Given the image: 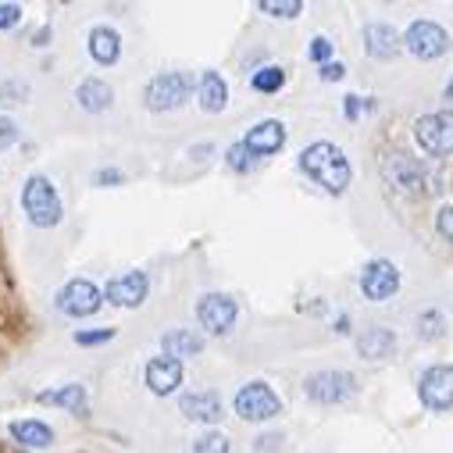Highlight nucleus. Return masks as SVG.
Masks as SVG:
<instances>
[{"label":"nucleus","mask_w":453,"mask_h":453,"mask_svg":"<svg viewBox=\"0 0 453 453\" xmlns=\"http://www.w3.org/2000/svg\"><path fill=\"white\" fill-rule=\"evenodd\" d=\"M300 172H303L307 179H314V182H318L325 193H332V196L347 193V186H350V179H354V168H350L347 154L339 150L335 143H328V140H318V143L303 147V154H300Z\"/></svg>","instance_id":"1"},{"label":"nucleus","mask_w":453,"mask_h":453,"mask_svg":"<svg viewBox=\"0 0 453 453\" xmlns=\"http://www.w3.org/2000/svg\"><path fill=\"white\" fill-rule=\"evenodd\" d=\"M22 211H26V218L36 225V229H54V225H61L65 203L58 196V186L47 175L33 172L26 179V186H22Z\"/></svg>","instance_id":"2"},{"label":"nucleus","mask_w":453,"mask_h":453,"mask_svg":"<svg viewBox=\"0 0 453 453\" xmlns=\"http://www.w3.org/2000/svg\"><path fill=\"white\" fill-rule=\"evenodd\" d=\"M382 172H386L389 186H396L407 196H425V193H435L439 189V175L425 161H418L411 154H389L382 161Z\"/></svg>","instance_id":"3"},{"label":"nucleus","mask_w":453,"mask_h":453,"mask_svg":"<svg viewBox=\"0 0 453 453\" xmlns=\"http://www.w3.org/2000/svg\"><path fill=\"white\" fill-rule=\"evenodd\" d=\"M193 79L186 72H161L143 86V107L147 111H175L189 100Z\"/></svg>","instance_id":"4"},{"label":"nucleus","mask_w":453,"mask_h":453,"mask_svg":"<svg viewBox=\"0 0 453 453\" xmlns=\"http://www.w3.org/2000/svg\"><path fill=\"white\" fill-rule=\"evenodd\" d=\"M303 393H307L311 403L332 407V403H343V400H350V396L357 393V379H354L350 372H335V368L311 372V375L303 379Z\"/></svg>","instance_id":"5"},{"label":"nucleus","mask_w":453,"mask_h":453,"mask_svg":"<svg viewBox=\"0 0 453 453\" xmlns=\"http://www.w3.org/2000/svg\"><path fill=\"white\" fill-rule=\"evenodd\" d=\"M233 411H236L243 421H272V418L282 414V400H279V393H275L268 382L254 379V382L240 386V393H236V400H233Z\"/></svg>","instance_id":"6"},{"label":"nucleus","mask_w":453,"mask_h":453,"mask_svg":"<svg viewBox=\"0 0 453 453\" xmlns=\"http://www.w3.org/2000/svg\"><path fill=\"white\" fill-rule=\"evenodd\" d=\"M193 311H196V321L207 335H229L236 318H240V303L229 293H203Z\"/></svg>","instance_id":"7"},{"label":"nucleus","mask_w":453,"mask_h":453,"mask_svg":"<svg viewBox=\"0 0 453 453\" xmlns=\"http://www.w3.org/2000/svg\"><path fill=\"white\" fill-rule=\"evenodd\" d=\"M414 140L425 154L432 157H449L453 154V111H432L414 122Z\"/></svg>","instance_id":"8"},{"label":"nucleus","mask_w":453,"mask_h":453,"mask_svg":"<svg viewBox=\"0 0 453 453\" xmlns=\"http://www.w3.org/2000/svg\"><path fill=\"white\" fill-rule=\"evenodd\" d=\"M54 307L68 318H89L104 307V293L89 279H72L54 293Z\"/></svg>","instance_id":"9"},{"label":"nucleus","mask_w":453,"mask_h":453,"mask_svg":"<svg viewBox=\"0 0 453 453\" xmlns=\"http://www.w3.org/2000/svg\"><path fill=\"white\" fill-rule=\"evenodd\" d=\"M403 47H407L414 58H421V61H435V58H442V54L449 50V33H446L439 22L418 19V22L407 26Z\"/></svg>","instance_id":"10"},{"label":"nucleus","mask_w":453,"mask_h":453,"mask_svg":"<svg viewBox=\"0 0 453 453\" xmlns=\"http://www.w3.org/2000/svg\"><path fill=\"white\" fill-rule=\"evenodd\" d=\"M418 396L428 411H449L453 407V365H432L418 379Z\"/></svg>","instance_id":"11"},{"label":"nucleus","mask_w":453,"mask_h":453,"mask_svg":"<svg viewBox=\"0 0 453 453\" xmlns=\"http://www.w3.org/2000/svg\"><path fill=\"white\" fill-rule=\"evenodd\" d=\"M147 293H150V279L140 268L122 272V275H115V279L104 286V300L115 303V307H126V311H136L147 300Z\"/></svg>","instance_id":"12"},{"label":"nucleus","mask_w":453,"mask_h":453,"mask_svg":"<svg viewBox=\"0 0 453 453\" xmlns=\"http://www.w3.org/2000/svg\"><path fill=\"white\" fill-rule=\"evenodd\" d=\"M396 289H400V268L389 257H375V261L365 265V272H361V293L372 303L389 300Z\"/></svg>","instance_id":"13"},{"label":"nucleus","mask_w":453,"mask_h":453,"mask_svg":"<svg viewBox=\"0 0 453 453\" xmlns=\"http://www.w3.org/2000/svg\"><path fill=\"white\" fill-rule=\"evenodd\" d=\"M143 382H147V389H150L154 396H172V393L186 382V368H182V361H175V357H168V354H157V357L147 361Z\"/></svg>","instance_id":"14"},{"label":"nucleus","mask_w":453,"mask_h":453,"mask_svg":"<svg viewBox=\"0 0 453 453\" xmlns=\"http://www.w3.org/2000/svg\"><path fill=\"white\" fill-rule=\"evenodd\" d=\"M243 147L261 161V157H272V154H279L282 147H286V126L279 122V119H265V122H257L247 136H243Z\"/></svg>","instance_id":"15"},{"label":"nucleus","mask_w":453,"mask_h":453,"mask_svg":"<svg viewBox=\"0 0 453 453\" xmlns=\"http://www.w3.org/2000/svg\"><path fill=\"white\" fill-rule=\"evenodd\" d=\"M75 104L86 111V115H104V111L115 104V89H111V82L100 75H86L75 86Z\"/></svg>","instance_id":"16"},{"label":"nucleus","mask_w":453,"mask_h":453,"mask_svg":"<svg viewBox=\"0 0 453 453\" xmlns=\"http://www.w3.org/2000/svg\"><path fill=\"white\" fill-rule=\"evenodd\" d=\"M86 50H89V58H93L96 65H104V68L119 65V58H122V36H119V29L93 26L89 36H86Z\"/></svg>","instance_id":"17"},{"label":"nucleus","mask_w":453,"mask_h":453,"mask_svg":"<svg viewBox=\"0 0 453 453\" xmlns=\"http://www.w3.org/2000/svg\"><path fill=\"white\" fill-rule=\"evenodd\" d=\"M400 47H403V36L389 22H368L365 26V50H368V58L389 61V58L400 54Z\"/></svg>","instance_id":"18"},{"label":"nucleus","mask_w":453,"mask_h":453,"mask_svg":"<svg viewBox=\"0 0 453 453\" xmlns=\"http://www.w3.org/2000/svg\"><path fill=\"white\" fill-rule=\"evenodd\" d=\"M179 411L189 418V421H196V425H214V421H221V396L218 393H207V389H200V393H186V396H179Z\"/></svg>","instance_id":"19"},{"label":"nucleus","mask_w":453,"mask_h":453,"mask_svg":"<svg viewBox=\"0 0 453 453\" xmlns=\"http://www.w3.org/2000/svg\"><path fill=\"white\" fill-rule=\"evenodd\" d=\"M203 347H207V335L203 332H193V328H168L161 335V354H168L175 361L196 357Z\"/></svg>","instance_id":"20"},{"label":"nucleus","mask_w":453,"mask_h":453,"mask_svg":"<svg viewBox=\"0 0 453 453\" xmlns=\"http://www.w3.org/2000/svg\"><path fill=\"white\" fill-rule=\"evenodd\" d=\"M36 403H54V407L72 411L75 418H89V400H86V386L82 382H68V386L36 393Z\"/></svg>","instance_id":"21"},{"label":"nucleus","mask_w":453,"mask_h":453,"mask_svg":"<svg viewBox=\"0 0 453 453\" xmlns=\"http://www.w3.org/2000/svg\"><path fill=\"white\" fill-rule=\"evenodd\" d=\"M393 350H396V332L386 328V325H372V328H365V332L357 335V354H361L365 361H382V357H389Z\"/></svg>","instance_id":"22"},{"label":"nucleus","mask_w":453,"mask_h":453,"mask_svg":"<svg viewBox=\"0 0 453 453\" xmlns=\"http://www.w3.org/2000/svg\"><path fill=\"white\" fill-rule=\"evenodd\" d=\"M8 432L26 449H47L54 442V428L47 421H40V418H19V421L8 425Z\"/></svg>","instance_id":"23"},{"label":"nucleus","mask_w":453,"mask_h":453,"mask_svg":"<svg viewBox=\"0 0 453 453\" xmlns=\"http://www.w3.org/2000/svg\"><path fill=\"white\" fill-rule=\"evenodd\" d=\"M196 100H200V111H207V115H221L225 104H229V86H225L218 72H203L196 82Z\"/></svg>","instance_id":"24"},{"label":"nucleus","mask_w":453,"mask_h":453,"mask_svg":"<svg viewBox=\"0 0 453 453\" xmlns=\"http://www.w3.org/2000/svg\"><path fill=\"white\" fill-rule=\"evenodd\" d=\"M250 86L257 93H279L286 86V68L282 65H261L254 75H250Z\"/></svg>","instance_id":"25"},{"label":"nucleus","mask_w":453,"mask_h":453,"mask_svg":"<svg viewBox=\"0 0 453 453\" xmlns=\"http://www.w3.org/2000/svg\"><path fill=\"white\" fill-rule=\"evenodd\" d=\"M442 335H446V314L435 311V307L421 311L418 314V339H425V343H435V339H442Z\"/></svg>","instance_id":"26"},{"label":"nucleus","mask_w":453,"mask_h":453,"mask_svg":"<svg viewBox=\"0 0 453 453\" xmlns=\"http://www.w3.org/2000/svg\"><path fill=\"white\" fill-rule=\"evenodd\" d=\"M257 12L272 15V19H296L303 12V4H300V0H261Z\"/></svg>","instance_id":"27"},{"label":"nucleus","mask_w":453,"mask_h":453,"mask_svg":"<svg viewBox=\"0 0 453 453\" xmlns=\"http://www.w3.org/2000/svg\"><path fill=\"white\" fill-rule=\"evenodd\" d=\"M225 165H229L233 172H250V168L257 165V157H254V154L243 147V140H240V143H233L229 150H225Z\"/></svg>","instance_id":"28"},{"label":"nucleus","mask_w":453,"mask_h":453,"mask_svg":"<svg viewBox=\"0 0 453 453\" xmlns=\"http://www.w3.org/2000/svg\"><path fill=\"white\" fill-rule=\"evenodd\" d=\"M193 453H229V439L221 432H200L193 439Z\"/></svg>","instance_id":"29"},{"label":"nucleus","mask_w":453,"mask_h":453,"mask_svg":"<svg viewBox=\"0 0 453 453\" xmlns=\"http://www.w3.org/2000/svg\"><path fill=\"white\" fill-rule=\"evenodd\" d=\"M29 100V82L22 79H8V82H0V104H26Z\"/></svg>","instance_id":"30"},{"label":"nucleus","mask_w":453,"mask_h":453,"mask_svg":"<svg viewBox=\"0 0 453 453\" xmlns=\"http://www.w3.org/2000/svg\"><path fill=\"white\" fill-rule=\"evenodd\" d=\"M111 339H115V328H79L75 332V343L79 347H104V343H111Z\"/></svg>","instance_id":"31"},{"label":"nucleus","mask_w":453,"mask_h":453,"mask_svg":"<svg viewBox=\"0 0 453 453\" xmlns=\"http://www.w3.org/2000/svg\"><path fill=\"white\" fill-rule=\"evenodd\" d=\"M307 58H311L318 68L328 65V61H332V40H328V36H314L311 47H307Z\"/></svg>","instance_id":"32"},{"label":"nucleus","mask_w":453,"mask_h":453,"mask_svg":"<svg viewBox=\"0 0 453 453\" xmlns=\"http://www.w3.org/2000/svg\"><path fill=\"white\" fill-rule=\"evenodd\" d=\"M19 126L8 119V115H0V150H8V147H15L19 143Z\"/></svg>","instance_id":"33"},{"label":"nucleus","mask_w":453,"mask_h":453,"mask_svg":"<svg viewBox=\"0 0 453 453\" xmlns=\"http://www.w3.org/2000/svg\"><path fill=\"white\" fill-rule=\"evenodd\" d=\"M19 22H22V4H0V33L19 29Z\"/></svg>","instance_id":"34"},{"label":"nucleus","mask_w":453,"mask_h":453,"mask_svg":"<svg viewBox=\"0 0 453 453\" xmlns=\"http://www.w3.org/2000/svg\"><path fill=\"white\" fill-rule=\"evenodd\" d=\"M126 182V175H122V168H100V172H93V186H122Z\"/></svg>","instance_id":"35"},{"label":"nucleus","mask_w":453,"mask_h":453,"mask_svg":"<svg viewBox=\"0 0 453 453\" xmlns=\"http://www.w3.org/2000/svg\"><path fill=\"white\" fill-rule=\"evenodd\" d=\"M435 229H439V236L442 240H449L453 243V207L446 203V207H439V214H435Z\"/></svg>","instance_id":"36"},{"label":"nucleus","mask_w":453,"mask_h":453,"mask_svg":"<svg viewBox=\"0 0 453 453\" xmlns=\"http://www.w3.org/2000/svg\"><path fill=\"white\" fill-rule=\"evenodd\" d=\"M282 449V435L279 432H265L254 439V453H279Z\"/></svg>","instance_id":"37"},{"label":"nucleus","mask_w":453,"mask_h":453,"mask_svg":"<svg viewBox=\"0 0 453 453\" xmlns=\"http://www.w3.org/2000/svg\"><path fill=\"white\" fill-rule=\"evenodd\" d=\"M318 75H321L325 82H339V79L347 75V68L339 65V61H328V65H321V68H318Z\"/></svg>","instance_id":"38"},{"label":"nucleus","mask_w":453,"mask_h":453,"mask_svg":"<svg viewBox=\"0 0 453 453\" xmlns=\"http://www.w3.org/2000/svg\"><path fill=\"white\" fill-rule=\"evenodd\" d=\"M361 107H365V104H361V96H354V93H350V96H343V115H347L350 122H357V119H361Z\"/></svg>","instance_id":"39"},{"label":"nucleus","mask_w":453,"mask_h":453,"mask_svg":"<svg viewBox=\"0 0 453 453\" xmlns=\"http://www.w3.org/2000/svg\"><path fill=\"white\" fill-rule=\"evenodd\" d=\"M335 332H339V335H347V332H350V318H347V314H339V318H335Z\"/></svg>","instance_id":"40"},{"label":"nucleus","mask_w":453,"mask_h":453,"mask_svg":"<svg viewBox=\"0 0 453 453\" xmlns=\"http://www.w3.org/2000/svg\"><path fill=\"white\" fill-rule=\"evenodd\" d=\"M442 96H446V100H453V79L446 82V89H442Z\"/></svg>","instance_id":"41"},{"label":"nucleus","mask_w":453,"mask_h":453,"mask_svg":"<svg viewBox=\"0 0 453 453\" xmlns=\"http://www.w3.org/2000/svg\"><path fill=\"white\" fill-rule=\"evenodd\" d=\"M22 453H26V449H22Z\"/></svg>","instance_id":"42"}]
</instances>
